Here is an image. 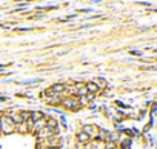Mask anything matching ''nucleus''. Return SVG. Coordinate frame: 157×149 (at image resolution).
Returning a JSON list of instances; mask_svg holds the SVG:
<instances>
[{
  "label": "nucleus",
  "mask_w": 157,
  "mask_h": 149,
  "mask_svg": "<svg viewBox=\"0 0 157 149\" xmlns=\"http://www.w3.org/2000/svg\"><path fill=\"white\" fill-rule=\"evenodd\" d=\"M60 105H62V108L69 109V111H78V109H80V105H78V97H75V95L63 97L62 102H60Z\"/></svg>",
  "instance_id": "nucleus-1"
},
{
  "label": "nucleus",
  "mask_w": 157,
  "mask_h": 149,
  "mask_svg": "<svg viewBox=\"0 0 157 149\" xmlns=\"http://www.w3.org/2000/svg\"><path fill=\"white\" fill-rule=\"evenodd\" d=\"M14 128H16V123L8 115L0 117V134H13Z\"/></svg>",
  "instance_id": "nucleus-2"
},
{
  "label": "nucleus",
  "mask_w": 157,
  "mask_h": 149,
  "mask_svg": "<svg viewBox=\"0 0 157 149\" xmlns=\"http://www.w3.org/2000/svg\"><path fill=\"white\" fill-rule=\"evenodd\" d=\"M46 95L48 97H45V102L49 105V106H60V102H62V95H56V94H51V92H48L46 91Z\"/></svg>",
  "instance_id": "nucleus-3"
},
{
  "label": "nucleus",
  "mask_w": 157,
  "mask_h": 149,
  "mask_svg": "<svg viewBox=\"0 0 157 149\" xmlns=\"http://www.w3.org/2000/svg\"><path fill=\"white\" fill-rule=\"evenodd\" d=\"M82 131L91 138V140H94L96 138V135H97V131H99V128L96 126V125H83V128H82Z\"/></svg>",
  "instance_id": "nucleus-4"
},
{
  "label": "nucleus",
  "mask_w": 157,
  "mask_h": 149,
  "mask_svg": "<svg viewBox=\"0 0 157 149\" xmlns=\"http://www.w3.org/2000/svg\"><path fill=\"white\" fill-rule=\"evenodd\" d=\"M65 86H66V85L56 83V85H52V86L48 89V92H51V94H56V95H62V97H65Z\"/></svg>",
  "instance_id": "nucleus-5"
},
{
  "label": "nucleus",
  "mask_w": 157,
  "mask_h": 149,
  "mask_svg": "<svg viewBox=\"0 0 157 149\" xmlns=\"http://www.w3.org/2000/svg\"><path fill=\"white\" fill-rule=\"evenodd\" d=\"M56 134V131L54 129H51V128H48V126H45L43 129H40L39 132H36V137L37 138H49V137H52Z\"/></svg>",
  "instance_id": "nucleus-6"
},
{
  "label": "nucleus",
  "mask_w": 157,
  "mask_h": 149,
  "mask_svg": "<svg viewBox=\"0 0 157 149\" xmlns=\"http://www.w3.org/2000/svg\"><path fill=\"white\" fill-rule=\"evenodd\" d=\"M74 89H75V95L77 97H85L88 92H86V88H85V83H75L74 85Z\"/></svg>",
  "instance_id": "nucleus-7"
},
{
  "label": "nucleus",
  "mask_w": 157,
  "mask_h": 149,
  "mask_svg": "<svg viewBox=\"0 0 157 149\" xmlns=\"http://www.w3.org/2000/svg\"><path fill=\"white\" fill-rule=\"evenodd\" d=\"M85 88H86V92H88L90 95H96V94H100V91H99V88L96 86V83H94V82L85 83Z\"/></svg>",
  "instance_id": "nucleus-8"
},
{
  "label": "nucleus",
  "mask_w": 157,
  "mask_h": 149,
  "mask_svg": "<svg viewBox=\"0 0 157 149\" xmlns=\"http://www.w3.org/2000/svg\"><path fill=\"white\" fill-rule=\"evenodd\" d=\"M75 138H77V141L80 143V144H86V143H90L91 141V138L83 132V131H80V132H77V135H75Z\"/></svg>",
  "instance_id": "nucleus-9"
},
{
  "label": "nucleus",
  "mask_w": 157,
  "mask_h": 149,
  "mask_svg": "<svg viewBox=\"0 0 157 149\" xmlns=\"http://www.w3.org/2000/svg\"><path fill=\"white\" fill-rule=\"evenodd\" d=\"M108 135H109V132L108 131H105V129H99L97 131V135H96V138L99 140V141H106L108 140Z\"/></svg>",
  "instance_id": "nucleus-10"
},
{
  "label": "nucleus",
  "mask_w": 157,
  "mask_h": 149,
  "mask_svg": "<svg viewBox=\"0 0 157 149\" xmlns=\"http://www.w3.org/2000/svg\"><path fill=\"white\" fill-rule=\"evenodd\" d=\"M42 118H45L43 117V114L40 112V111H31V115H29V121H37V120H42Z\"/></svg>",
  "instance_id": "nucleus-11"
},
{
  "label": "nucleus",
  "mask_w": 157,
  "mask_h": 149,
  "mask_svg": "<svg viewBox=\"0 0 157 149\" xmlns=\"http://www.w3.org/2000/svg\"><path fill=\"white\" fill-rule=\"evenodd\" d=\"M90 149H105V143L99 140H91L90 141Z\"/></svg>",
  "instance_id": "nucleus-12"
},
{
  "label": "nucleus",
  "mask_w": 157,
  "mask_h": 149,
  "mask_svg": "<svg viewBox=\"0 0 157 149\" xmlns=\"http://www.w3.org/2000/svg\"><path fill=\"white\" fill-rule=\"evenodd\" d=\"M19 115H20V120H22V123H28V121H29L31 111H20V112H19Z\"/></svg>",
  "instance_id": "nucleus-13"
},
{
  "label": "nucleus",
  "mask_w": 157,
  "mask_h": 149,
  "mask_svg": "<svg viewBox=\"0 0 157 149\" xmlns=\"http://www.w3.org/2000/svg\"><path fill=\"white\" fill-rule=\"evenodd\" d=\"M14 131H17L20 134H26L28 132V126H26V123H17L16 128H14Z\"/></svg>",
  "instance_id": "nucleus-14"
},
{
  "label": "nucleus",
  "mask_w": 157,
  "mask_h": 149,
  "mask_svg": "<svg viewBox=\"0 0 157 149\" xmlns=\"http://www.w3.org/2000/svg\"><path fill=\"white\" fill-rule=\"evenodd\" d=\"M94 83H96V86L99 88V91H100V92L106 88V82H105V80H102V79H96V80H94Z\"/></svg>",
  "instance_id": "nucleus-15"
},
{
  "label": "nucleus",
  "mask_w": 157,
  "mask_h": 149,
  "mask_svg": "<svg viewBox=\"0 0 157 149\" xmlns=\"http://www.w3.org/2000/svg\"><path fill=\"white\" fill-rule=\"evenodd\" d=\"M46 126L51 128V129H54V131H57V120H54V118H46Z\"/></svg>",
  "instance_id": "nucleus-16"
}]
</instances>
